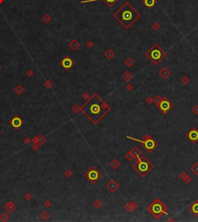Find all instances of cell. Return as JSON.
<instances>
[{
	"label": "cell",
	"mask_w": 198,
	"mask_h": 222,
	"mask_svg": "<svg viewBox=\"0 0 198 222\" xmlns=\"http://www.w3.org/2000/svg\"><path fill=\"white\" fill-rule=\"evenodd\" d=\"M15 92L18 94V95H22V93L24 92V91H25V89H24V88L21 85H18L16 87V88L14 89Z\"/></svg>",
	"instance_id": "cell-22"
},
{
	"label": "cell",
	"mask_w": 198,
	"mask_h": 222,
	"mask_svg": "<svg viewBox=\"0 0 198 222\" xmlns=\"http://www.w3.org/2000/svg\"><path fill=\"white\" fill-rule=\"evenodd\" d=\"M167 221H174V220H173V218H170V219L167 220Z\"/></svg>",
	"instance_id": "cell-51"
},
{
	"label": "cell",
	"mask_w": 198,
	"mask_h": 222,
	"mask_svg": "<svg viewBox=\"0 0 198 222\" xmlns=\"http://www.w3.org/2000/svg\"><path fill=\"white\" fill-rule=\"evenodd\" d=\"M190 170L193 172V173L196 176H198V162H195L194 165L190 167Z\"/></svg>",
	"instance_id": "cell-21"
},
{
	"label": "cell",
	"mask_w": 198,
	"mask_h": 222,
	"mask_svg": "<svg viewBox=\"0 0 198 222\" xmlns=\"http://www.w3.org/2000/svg\"><path fill=\"white\" fill-rule=\"evenodd\" d=\"M146 56L155 64H159L166 57V53L157 44H155L146 53Z\"/></svg>",
	"instance_id": "cell-5"
},
{
	"label": "cell",
	"mask_w": 198,
	"mask_h": 222,
	"mask_svg": "<svg viewBox=\"0 0 198 222\" xmlns=\"http://www.w3.org/2000/svg\"><path fill=\"white\" fill-rule=\"evenodd\" d=\"M144 3L148 8H151L155 3V0H144Z\"/></svg>",
	"instance_id": "cell-25"
},
{
	"label": "cell",
	"mask_w": 198,
	"mask_h": 222,
	"mask_svg": "<svg viewBox=\"0 0 198 222\" xmlns=\"http://www.w3.org/2000/svg\"><path fill=\"white\" fill-rule=\"evenodd\" d=\"M72 111L75 113L76 115L79 114L81 111V107H80L78 105H75L73 108H72Z\"/></svg>",
	"instance_id": "cell-28"
},
{
	"label": "cell",
	"mask_w": 198,
	"mask_h": 222,
	"mask_svg": "<svg viewBox=\"0 0 198 222\" xmlns=\"http://www.w3.org/2000/svg\"><path fill=\"white\" fill-rule=\"evenodd\" d=\"M51 20H52L51 16H49L48 14H46V15H45V16L43 17V21H44V22H45L46 23L50 22L51 21Z\"/></svg>",
	"instance_id": "cell-34"
},
{
	"label": "cell",
	"mask_w": 198,
	"mask_h": 222,
	"mask_svg": "<svg viewBox=\"0 0 198 222\" xmlns=\"http://www.w3.org/2000/svg\"><path fill=\"white\" fill-rule=\"evenodd\" d=\"M124 208L127 212L130 213L133 211H135V210L138 208V204H137V203H135L134 201L133 202H127L125 204Z\"/></svg>",
	"instance_id": "cell-13"
},
{
	"label": "cell",
	"mask_w": 198,
	"mask_h": 222,
	"mask_svg": "<svg viewBox=\"0 0 198 222\" xmlns=\"http://www.w3.org/2000/svg\"><path fill=\"white\" fill-rule=\"evenodd\" d=\"M3 1H4V0H0V3H2V2Z\"/></svg>",
	"instance_id": "cell-52"
},
{
	"label": "cell",
	"mask_w": 198,
	"mask_h": 222,
	"mask_svg": "<svg viewBox=\"0 0 198 222\" xmlns=\"http://www.w3.org/2000/svg\"><path fill=\"white\" fill-rule=\"evenodd\" d=\"M24 198H25L26 200H30L33 198V196H32V194H31L27 193V194H25V196H24Z\"/></svg>",
	"instance_id": "cell-40"
},
{
	"label": "cell",
	"mask_w": 198,
	"mask_h": 222,
	"mask_svg": "<svg viewBox=\"0 0 198 222\" xmlns=\"http://www.w3.org/2000/svg\"><path fill=\"white\" fill-rule=\"evenodd\" d=\"M123 78L125 80V81H130L132 78V75L129 72H125V74L123 75Z\"/></svg>",
	"instance_id": "cell-31"
},
{
	"label": "cell",
	"mask_w": 198,
	"mask_h": 222,
	"mask_svg": "<svg viewBox=\"0 0 198 222\" xmlns=\"http://www.w3.org/2000/svg\"><path fill=\"white\" fill-rule=\"evenodd\" d=\"M82 98H83L84 99H85V100H86V101H87V100H88V99H89L90 98H91V97H90V95L88 94V93H87V92H85V93L83 94V95H82Z\"/></svg>",
	"instance_id": "cell-43"
},
{
	"label": "cell",
	"mask_w": 198,
	"mask_h": 222,
	"mask_svg": "<svg viewBox=\"0 0 198 222\" xmlns=\"http://www.w3.org/2000/svg\"><path fill=\"white\" fill-rule=\"evenodd\" d=\"M91 46H92V44H91V42H89V43H88V47H91Z\"/></svg>",
	"instance_id": "cell-50"
},
{
	"label": "cell",
	"mask_w": 198,
	"mask_h": 222,
	"mask_svg": "<svg viewBox=\"0 0 198 222\" xmlns=\"http://www.w3.org/2000/svg\"><path fill=\"white\" fill-rule=\"evenodd\" d=\"M32 142H33V143H37V136L33 138V139H32Z\"/></svg>",
	"instance_id": "cell-49"
},
{
	"label": "cell",
	"mask_w": 198,
	"mask_h": 222,
	"mask_svg": "<svg viewBox=\"0 0 198 222\" xmlns=\"http://www.w3.org/2000/svg\"><path fill=\"white\" fill-rule=\"evenodd\" d=\"M181 81H182L183 84H184V85H187V84L190 82V79L188 78V77H183V78H182Z\"/></svg>",
	"instance_id": "cell-41"
},
{
	"label": "cell",
	"mask_w": 198,
	"mask_h": 222,
	"mask_svg": "<svg viewBox=\"0 0 198 222\" xmlns=\"http://www.w3.org/2000/svg\"><path fill=\"white\" fill-rule=\"evenodd\" d=\"M126 138L127 139H132V140L136 141V142H139L141 143L142 146L145 149L148 153H152L154 149L159 146V143L155 141L151 135H149L148 134L144 135L142 139H137L135 138L131 137L129 135H127Z\"/></svg>",
	"instance_id": "cell-6"
},
{
	"label": "cell",
	"mask_w": 198,
	"mask_h": 222,
	"mask_svg": "<svg viewBox=\"0 0 198 222\" xmlns=\"http://www.w3.org/2000/svg\"><path fill=\"white\" fill-rule=\"evenodd\" d=\"M94 1H100V0H86V1H82L81 3H85V2H94ZM104 1L109 5V6L111 7V5L117 2V0H104Z\"/></svg>",
	"instance_id": "cell-19"
},
{
	"label": "cell",
	"mask_w": 198,
	"mask_h": 222,
	"mask_svg": "<svg viewBox=\"0 0 198 222\" xmlns=\"http://www.w3.org/2000/svg\"><path fill=\"white\" fill-rule=\"evenodd\" d=\"M161 101H162V98L160 97V95H156L153 98V102L155 104V106H156L157 109H158V107H159V103L161 102Z\"/></svg>",
	"instance_id": "cell-27"
},
{
	"label": "cell",
	"mask_w": 198,
	"mask_h": 222,
	"mask_svg": "<svg viewBox=\"0 0 198 222\" xmlns=\"http://www.w3.org/2000/svg\"><path fill=\"white\" fill-rule=\"evenodd\" d=\"M125 88H126L127 91H131L133 89V86L131 84H129V85H126V87H125Z\"/></svg>",
	"instance_id": "cell-45"
},
{
	"label": "cell",
	"mask_w": 198,
	"mask_h": 222,
	"mask_svg": "<svg viewBox=\"0 0 198 222\" xmlns=\"http://www.w3.org/2000/svg\"><path fill=\"white\" fill-rule=\"evenodd\" d=\"M26 74L29 77H31L33 75V71L31 70H28V71L26 72Z\"/></svg>",
	"instance_id": "cell-47"
},
{
	"label": "cell",
	"mask_w": 198,
	"mask_h": 222,
	"mask_svg": "<svg viewBox=\"0 0 198 222\" xmlns=\"http://www.w3.org/2000/svg\"><path fill=\"white\" fill-rule=\"evenodd\" d=\"M84 177H85L91 184H95L99 179H101L102 174H101V172L95 166H91L85 173V174H84Z\"/></svg>",
	"instance_id": "cell-7"
},
{
	"label": "cell",
	"mask_w": 198,
	"mask_h": 222,
	"mask_svg": "<svg viewBox=\"0 0 198 222\" xmlns=\"http://www.w3.org/2000/svg\"><path fill=\"white\" fill-rule=\"evenodd\" d=\"M121 166V163H119V161L118 160V159H113L111 163H110V166L112 168L113 170H118V167Z\"/></svg>",
	"instance_id": "cell-18"
},
{
	"label": "cell",
	"mask_w": 198,
	"mask_h": 222,
	"mask_svg": "<svg viewBox=\"0 0 198 222\" xmlns=\"http://www.w3.org/2000/svg\"><path fill=\"white\" fill-rule=\"evenodd\" d=\"M173 107H174V105H173L166 97H164V98H162V101L159 105L158 109L163 113V115H166L171 109H173Z\"/></svg>",
	"instance_id": "cell-8"
},
{
	"label": "cell",
	"mask_w": 198,
	"mask_h": 222,
	"mask_svg": "<svg viewBox=\"0 0 198 222\" xmlns=\"http://www.w3.org/2000/svg\"><path fill=\"white\" fill-rule=\"evenodd\" d=\"M44 206L46 207H50L51 205H52V203L50 201V200H46L44 203Z\"/></svg>",
	"instance_id": "cell-44"
},
{
	"label": "cell",
	"mask_w": 198,
	"mask_h": 222,
	"mask_svg": "<svg viewBox=\"0 0 198 222\" xmlns=\"http://www.w3.org/2000/svg\"><path fill=\"white\" fill-rule=\"evenodd\" d=\"M133 64H134V61L132 59H130V58H129L128 60H126V61H125V64H126L128 67H131V66H132Z\"/></svg>",
	"instance_id": "cell-38"
},
{
	"label": "cell",
	"mask_w": 198,
	"mask_h": 222,
	"mask_svg": "<svg viewBox=\"0 0 198 222\" xmlns=\"http://www.w3.org/2000/svg\"><path fill=\"white\" fill-rule=\"evenodd\" d=\"M44 87H46V89H50L53 87V83L50 81H46L45 83H44Z\"/></svg>",
	"instance_id": "cell-36"
},
{
	"label": "cell",
	"mask_w": 198,
	"mask_h": 222,
	"mask_svg": "<svg viewBox=\"0 0 198 222\" xmlns=\"http://www.w3.org/2000/svg\"><path fill=\"white\" fill-rule=\"evenodd\" d=\"M46 139L42 135H40L37 136V143L40 146H42V145H44V144L46 142Z\"/></svg>",
	"instance_id": "cell-23"
},
{
	"label": "cell",
	"mask_w": 198,
	"mask_h": 222,
	"mask_svg": "<svg viewBox=\"0 0 198 222\" xmlns=\"http://www.w3.org/2000/svg\"><path fill=\"white\" fill-rule=\"evenodd\" d=\"M39 147H40V146L38 145L37 143H33V146H32L33 149V150H35V151H37V149H39Z\"/></svg>",
	"instance_id": "cell-46"
},
{
	"label": "cell",
	"mask_w": 198,
	"mask_h": 222,
	"mask_svg": "<svg viewBox=\"0 0 198 222\" xmlns=\"http://www.w3.org/2000/svg\"><path fill=\"white\" fill-rule=\"evenodd\" d=\"M10 125L13 126L14 129H18L19 128H20L22 124H23V121L19 117V116H15L14 118H13V119L11 120V121L9 122Z\"/></svg>",
	"instance_id": "cell-11"
},
{
	"label": "cell",
	"mask_w": 198,
	"mask_h": 222,
	"mask_svg": "<svg viewBox=\"0 0 198 222\" xmlns=\"http://www.w3.org/2000/svg\"><path fill=\"white\" fill-rule=\"evenodd\" d=\"M192 180H193V179H192V177H191L190 176H188V175H187V178L185 179L184 182H185L186 183H190L192 182Z\"/></svg>",
	"instance_id": "cell-42"
},
{
	"label": "cell",
	"mask_w": 198,
	"mask_h": 222,
	"mask_svg": "<svg viewBox=\"0 0 198 222\" xmlns=\"http://www.w3.org/2000/svg\"><path fill=\"white\" fill-rule=\"evenodd\" d=\"M192 111L194 114V115H198V105H194L193 108H192Z\"/></svg>",
	"instance_id": "cell-39"
},
{
	"label": "cell",
	"mask_w": 198,
	"mask_h": 222,
	"mask_svg": "<svg viewBox=\"0 0 198 222\" xmlns=\"http://www.w3.org/2000/svg\"><path fill=\"white\" fill-rule=\"evenodd\" d=\"M105 187L107 190H109L111 193H115L118 190V189L119 188V184L117 183V181L114 179H111L109 181L106 185Z\"/></svg>",
	"instance_id": "cell-10"
},
{
	"label": "cell",
	"mask_w": 198,
	"mask_h": 222,
	"mask_svg": "<svg viewBox=\"0 0 198 222\" xmlns=\"http://www.w3.org/2000/svg\"><path fill=\"white\" fill-rule=\"evenodd\" d=\"M142 177H146L154 169V165L146 156L140 155L135 159V163L132 166Z\"/></svg>",
	"instance_id": "cell-3"
},
{
	"label": "cell",
	"mask_w": 198,
	"mask_h": 222,
	"mask_svg": "<svg viewBox=\"0 0 198 222\" xmlns=\"http://www.w3.org/2000/svg\"><path fill=\"white\" fill-rule=\"evenodd\" d=\"M186 138L193 144L197 143L198 141V129L196 127L191 128L186 134Z\"/></svg>",
	"instance_id": "cell-9"
},
{
	"label": "cell",
	"mask_w": 198,
	"mask_h": 222,
	"mask_svg": "<svg viewBox=\"0 0 198 222\" xmlns=\"http://www.w3.org/2000/svg\"><path fill=\"white\" fill-rule=\"evenodd\" d=\"M5 210L9 214H13L16 210V206L15 203L13 201H9L5 205L4 207Z\"/></svg>",
	"instance_id": "cell-14"
},
{
	"label": "cell",
	"mask_w": 198,
	"mask_h": 222,
	"mask_svg": "<svg viewBox=\"0 0 198 222\" xmlns=\"http://www.w3.org/2000/svg\"><path fill=\"white\" fill-rule=\"evenodd\" d=\"M61 65L65 70H69L74 65V61L69 57H66L61 61Z\"/></svg>",
	"instance_id": "cell-12"
},
{
	"label": "cell",
	"mask_w": 198,
	"mask_h": 222,
	"mask_svg": "<svg viewBox=\"0 0 198 222\" xmlns=\"http://www.w3.org/2000/svg\"><path fill=\"white\" fill-rule=\"evenodd\" d=\"M94 207L97 209H99L101 206H102V201H101L100 199H97L94 202Z\"/></svg>",
	"instance_id": "cell-29"
},
{
	"label": "cell",
	"mask_w": 198,
	"mask_h": 222,
	"mask_svg": "<svg viewBox=\"0 0 198 222\" xmlns=\"http://www.w3.org/2000/svg\"><path fill=\"white\" fill-rule=\"evenodd\" d=\"M105 56L108 58V59H111L113 57H114V53L111 50H109L105 53Z\"/></svg>",
	"instance_id": "cell-33"
},
{
	"label": "cell",
	"mask_w": 198,
	"mask_h": 222,
	"mask_svg": "<svg viewBox=\"0 0 198 222\" xmlns=\"http://www.w3.org/2000/svg\"><path fill=\"white\" fill-rule=\"evenodd\" d=\"M187 173L186 172H181L180 173H179V178L181 179L182 181H184L185 180V179L187 178Z\"/></svg>",
	"instance_id": "cell-35"
},
{
	"label": "cell",
	"mask_w": 198,
	"mask_h": 222,
	"mask_svg": "<svg viewBox=\"0 0 198 222\" xmlns=\"http://www.w3.org/2000/svg\"><path fill=\"white\" fill-rule=\"evenodd\" d=\"M125 158H126L127 160H129V162H132V161L136 159V157L130 151H129L126 154H125Z\"/></svg>",
	"instance_id": "cell-24"
},
{
	"label": "cell",
	"mask_w": 198,
	"mask_h": 222,
	"mask_svg": "<svg viewBox=\"0 0 198 222\" xmlns=\"http://www.w3.org/2000/svg\"><path fill=\"white\" fill-rule=\"evenodd\" d=\"M147 211L150 213L155 219H159L163 214L168 215V208L159 198H155L150 204L147 207Z\"/></svg>",
	"instance_id": "cell-4"
},
{
	"label": "cell",
	"mask_w": 198,
	"mask_h": 222,
	"mask_svg": "<svg viewBox=\"0 0 198 222\" xmlns=\"http://www.w3.org/2000/svg\"><path fill=\"white\" fill-rule=\"evenodd\" d=\"M159 74H160V76L162 77H163V78L166 79L167 77L171 74V72L169 70H168L166 67H164V68H163V69H162L159 71Z\"/></svg>",
	"instance_id": "cell-16"
},
{
	"label": "cell",
	"mask_w": 198,
	"mask_h": 222,
	"mask_svg": "<svg viewBox=\"0 0 198 222\" xmlns=\"http://www.w3.org/2000/svg\"><path fill=\"white\" fill-rule=\"evenodd\" d=\"M114 17L121 22L123 26L129 29L140 17V14L129 2H125L120 8Z\"/></svg>",
	"instance_id": "cell-2"
},
{
	"label": "cell",
	"mask_w": 198,
	"mask_h": 222,
	"mask_svg": "<svg viewBox=\"0 0 198 222\" xmlns=\"http://www.w3.org/2000/svg\"><path fill=\"white\" fill-rule=\"evenodd\" d=\"M24 142H25L26 144H27V145H29V143L32 142V139H30L29 138H26V139H24Z\"/></svg>",
	"instance_id": "cell-48"
},
{
	"label": "cell",
	"mask_w": 198,
	"mask_h": 222,
	"mask_svg": "<svg viewBox=\"0 0 198 222\" xmlns=\"http://www.w3.org/2000/svg\"><path fill=\"white\" fill-rule=\"evenodd\" d=\"M69 46H70V47L73 50H76L77 49V48H78V47L80 46V44H79L77 40H74L72 42H70V44H69Z\"/></svg>",
	"instance_id": "cell-20"
},
{
	"label": "cell",
	"mask_w": 198,
	"mask_h": 222,
	"mask_svg": "<svg viewBox=\"0 0 198 222\" xmlns=\"http://www.w3.org/2000/svg\"><path fill=\"white\" fill-rule=\"evenodd\" d=\"M189 210L195 216L198 217V200H195L193 203H192V204L189 207Z\"/></svg>",
	"instance_id": "cell-15"
},
{
	"label": "cell",
	"mask_w": 198,
	"mask_h": 222,
	"mask_svg": "<svg viewBox=\"0 0 198 222\" xmlns=\"http://www.w3.org/2000/svg\"><path fill=\"white\" fill-rule=\"evenodd\" d=\"M130 152L135 155V156L136 157V159H137L138 157H139L140 155H142V151H141L140 149H139V148H138L137 146H134V147L130 150Z\"/></svg>",
	"instance_id": "cell-17"
},
{
	"label": "cell",
	"mask_w": 198,
	"mask_h": 222,
	"mask_svg": "<svg viewBox=\"0 0 198 222\" xmlns=\"http://www.w3.org/2000/svg\"><path fill=\"white\" fill-rule=\"evenodd\" d=\"M73 175H74V173H73V171L70 170H67L65 171V173H64V176L67 177V178H68V179L71 178L72 177H73Z\"/></svg>",
	"instance_id": "cell-32"
},
{
	"label": "cell",
	"mask_w": 198,
	"mask_h": 222,
	"mask_svg": "<svg viewBox=\"0 0 198 222\" xmlns=\"http://www.w3.org/2000/svg\"><path fill=\"white\" fill-rule=\"evenodd\" d=\"M146 103L148 105H152V103L153 102V98L151 97V96H148V97L146 98Z\"/></svg>",
	"instance_id": "cell-37"
},
{
	"label": "cell",
	"mask_w": 198,
	"mask_h": 222,
	"mask_svg": "<svg viewBox=\"0 0 198 222\" xmlns=\"http://www.w3.org/2000/svg\"><path fill=\"white\" fill-rule=\"evenodd\" d=\"M40 218L43 220V221H46V220H48L49 219V218H50V214H48L46 211H44L43 213H42L41 214H40Z\"/></svg>",
	"instance_id": "cell-30"
},
{
	"label": "cell",
	"mask_w": 198,
	"mask_h": 222,
	"mask_svg": "<svg viewBox=\"0 0 198 222\" xmlns=\"http://www.w3.org/2000/svg\"><path fill=\"white\" fill-rule=\"evenodd\" d=\"M1 133H2V132H1V130H0V135H1Z\"/></svg>",
	"instance_id": "cell-53"
},
{
	"label": "cell",
	"mask_w": 198,
	"mask_h": 222,
	"mask_svg": "<svg viewBox=\"0 0 198 222\" xmlns=\"http://www.w3.org/2000/svg\"><path fill=\"white\" fill-rule=\"evenodd\" d=\"M9 220V216L8 214L2 213L1 215H0V221H1L5 222V221H8Z\"/></svg>",
	"instance_id": "cell-26"
},
{
	"label": "cell",
	"mask_w": 198,
	"mask_h": 222,
	"mask_svg": "<svg viewBox=\"0 0 198 222\" xmlns=\"http://www.w3.org/2000/svg\"><path fill=\"white\" fill-rule=\"evenodd\" d=\"M110 111L111 107L97 94H94L81 106V111L94 125H97Z\"/></svg>",
	"instance_id": "cell-1"
}]
</instances>
